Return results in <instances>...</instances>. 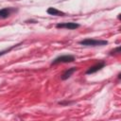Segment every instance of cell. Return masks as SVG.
<instances>
[{
    "mask_svg": "<svg viewBox=\"0 0 121 121\" xmlns=\"http://www.w3.org/2000/svg\"><path fill=\"white\" fill-rule=\"evenodd\" d=\"M78 26V25L75 24V23H65V24H60V25H58L57 27H65V28H69V29H74V28H77Z\"/></svg>",
    "mask_w": 121,
    "mask_h": 121,
    "instance_id": "obj_3",
    "label": "cell"
},
{
    "mask_svg": "<svg viewBox=\"0 0 121 121\" xmlns=\"http://www.w3.org/2000/svg\"><path fill=\"white\" fill-rule=\"evenodd\" d=\"M47 12H48L49 14H52V15H59V14H62V12L59 11L58 9H54V8H49V9H47Z\"/></svg>",
    "mask_w": 121,
    "mask_h": 121,
    "instance_id": "obj_6",
    "label": "cell"
},
{
    "mask_svg": "<svg viewBox=\"0 0 121 121\" xmlns=\"http://www.w3.org/2000/svg\"><path fill=\"white\" fill-rule=\"evenodd\" d=\"M103 63H99V64H96V65H95V66H93V67H91L88 71H87V74H92V73H95V72H96L97 70H99L101 67H103Z\"/></svg>",
    "mask_w": 121,
    "mask_h": 121,
    "instance_id": "obj_4",
    "label": "cell"
},
{
    "mask_svg": "<svg viewBox=\"0 0 121 121\" xmlns=\"http://www.w3.org/2000/svg\"><path fill=\"white\" fill-rule=\"evenodd\" d=\"M81 44L85 45H99V44H105V41H95V40H84L80 42Z\"/></svg>",
    "mask_w": 121,
    "mask_h": 121,
    "instance_id": "obj_1",
    "label": "cell"
},
{
    "mask_svg": "<svg viewBox=\"0 0 121 121\" xmlns=\"http://www.w3.org/2000/svg\"><path fill=\"white\" fill-rule=\"evenodd\" d=\"M74 60V57L72 56H61L59 57L58 59L55 60L54 63H58V62H70Z\"/></svg>",
    "mask_w": 121,
    "mask_h": 121,
    "instance_id": "obj_2",
    "label": "cell"
},
{
    "mask_svg": "<svg viewBox=\"0 0 121 121\" xmlns=\"http://www.w3.org/2000/svg\"><path fill=\"white\" fill-rule=\"evenodd\" d=\"M9 11L8 9H2L0 10V18H6L9 16Z\"/></svg>",
    "mask_w": 121,
    "mask_h": 121,
    "instance_id": "obj_7",
    "label": "cell"
},
{
    "mask_svg": "<svg viewBox=\"0 0 121 121\" xmlns=\"http://www.w3.org/2000/svg\"><path fill=\"white\" fill-rule=\"evenodd\" d=\"M76 69H77V68H75V67H73V68L69 69L68 71H66V72H65V73L62 75L61 78H62V79H66V78H69V77H70V76H71V75H72V74H73V73L76 71Z\"/></svg>",
    "mask_w": 121,
    "mask_h": 121,
    "instance_id": "obj_5",
    "label": "cell"
}]
</instances>
